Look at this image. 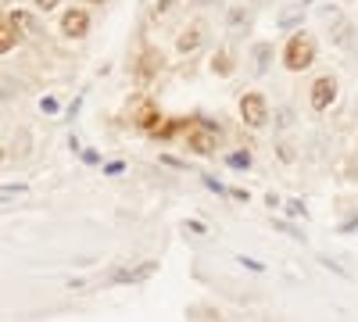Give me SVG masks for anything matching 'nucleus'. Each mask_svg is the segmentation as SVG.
Listing matches in <instances>:
<instances>
[{"label":"nucleus","mask_w":358,"mask_h":322,"mask_svg":"<svg viewBox=\"0 0 358 322\" xmlns=\"http://www.w3.org/2000/svg\"><path fill=\"white\" fill-rule=\"evenodd\" d=\"M179 129L187 133V151H194V154H201V158H212V154L219 151L222 133H219V126H215L212 119H204V115L183 119V122H179Z\"/></svg>","instance_id":"nucleus-1"},{"label":"nucleus","mask_w":358,"mask_h":322,"mask_svg":"<svg viewBox=\"0 0 358 322\" xmlns=\"http://www.w3.org/2000/svg\"><path fill=\"white\" fill-rule=\"evenodd\" d=\"M322 22H326V36H330L334 47L341 50H358V29L351 18H344L341 8H319Z\"/></svg>","instance_id":"nucleus-2"},{"label":"nucleus","mask_w":358,"mask_h":322,"mask_svg":"<svg viewBox=\"0 0 358 322\" xmlns=\"http://www.w3.org/2000/svg\"><path fill=\"white\" fill-rule=\"evenodd\" d=\"M312 61H315V40L308 33H294L283 50V65L290 72H305V68H312Z\"/></svg>","instance_id":"nucleus-3"},{"label":"nucleus","mask_w":358,"mask_h":322,"mask_svg":"<svg viewBox=\"0 0 358 322\" xmlns=\"http://www.w3.org/2000/svg\"><path fill=\"white\" fill-rule=\"evenodd\" d=\"M158 258H147V261H136V265H126V269H118L115 276H111V283H118V286H136V283H147L151 276H158Z\"/></svg>","instance_id":"nucleus-4"},{"label":"nucleus","mask_w":358,"mask_h":322,"mask_svg":"<svg viewBox=\"0 0 358 322\" xmlns=\"http://www.w3.org/2000/svg\"><path fill=\"white\" fill-rule=\"evenodd\" d=\"M241 119H244V126L262 129L268 122V101L262 94H244L241 97Z\"/></svg>","instance_id":"nucleus-5"},{"label":"nucleus","mask_w":358,"mask_h":322,"mask_svg":"<svg viewBox=\"0 0 358 322\" xmlns=\"http://www.w3.org/2000/svg\"><path fill=\"white\" fill-rule=\"evenodd\" d=\"M334 101H337V79L334 75H319L312 82V108L315 111H326Z\"/></svg>","instance_id":"nucleus-6"},{"label":"nucleus","mask_w":358,"mask_h":322,"mask_svg":"<svg viewBox=\"0 0 358 322\" xmlns=\"http://www.w3.org/2000/svg\"><path fill=\"white\" fill-rule=\"evenodd\" d=\"M62 33H65L69 40H83V36L90 33V15H86L83 8H69V11L62 15Z\"/></svg>","instance_id":"nucleus-7"},{"label":"nucleus","mask_w":358,"mask_h":322,"mask_svg":"<svg viewBox=\"0 0 358 322\" xmlns=\"http://www.w3.org/2000/svg\"><path fill=\"white\" fill-rule=\"evenodd\" d=\"M133 122H136L140 129H147V133H155V129L162 126V111H158V104H155V101H140V104L133 108Z\"/></svg>","instance_id":"nucleus-8"},{"label":"nucleus","mask_w":358,"mask_h":322,"mask_svg":"<svg viewBox=\"0 0 358 322\" xmlns=\"http://www.w3.org/2000/svg\"><path fill=\"white\" fill-rule=\"evenodd\" d=\"M201 43H204V25H201V22H194L190 29H183V33L176 36V50H179V54H190V50H197Z\"/></svg>","instance_id":"nucleus-9"},{"label":"nucleus","mask_w":358,"mask_h":322,"mask_svg":"<svg viewBox=\"0 0 358 322\" xmlns=\"http://www.w3.org/2000/svg\"><path fill=\"white\" fill-rule=\"evenodd\" d=\"M305 22V4L297 0V4H287L283 11H280V29H297Z\"/></svg>","instance_id":"nucleus-10"},{"label":"nucleus","mask_w":358,"mask_h":322,"mask_svg":"<svg viewBox=\"0 0 358 322\" xmlns=\"http://www.w3.org/2000/svg\"><path fill=\"white\" fill-rule=\"evenodd\" d=\"M251 57H255V72H258V75L268 72V61H273V43H268V40L255 43V47H251Z\"/></svg>","instance_id":"nucleus-11"},{"label":"nucleus","mask_w":358,"mask_h":322,"mask_svg":"<svg viewBox=\"0 0 358 322\" xmlns=\"http://www.w3.org/2000/svg\"><path fill=\"white\" fill-rule=\"evenodd\" d=\"M155 72H162V50H147V54H143V61H140V79L147 82Z\"/></svg>","instance_id":"nucleus-12"},{"label":"nucleus","mask_w":358,"mask_h":322,"mask_svg":"<svg viewBox=\"0 0 358 322\" xmlns=\"http://www.w3.org/2000/svg\"><path fill=\"white\" fill-rule=\"evenodd\" d=\"M233 68H236V61H233L229 50H219V54L212 57V72H215V75H233Z\"/></svg>","instance_id":"nucleus-13"},{"label":"nucleus","mask_w":358,"mask_h":322,"mask_svg":"<svg viewBox=\"0 0 358 322\" xmlns=\"http://www.w3.org/2000/svg\"><path fill=\"white\" fill-rule=\"evenodd\" d=\"M11 25L18 29V33H36V18L29 11H11Z\"/></svg>","instance_id":"nucleus-14"},{"label":"nucleus","mask_w":358,"mask_h":322,"mask_svg":"<svg viewBox=\"0 0 358 322\" xmlns=\"http://www.w3.org/2000/svg\"><path fill=\"white\" fill-rule=\"evenodd\" d=\"M226 165H229V168H251V154H248V151H233V154L226 158Z\"/></svg>","instance_id":"nucleus-15"},{"label":"nucleus","mask_w":358,"mask_h":322,"mask_svg":"<svg viewBox=\"0 0 358 322\" xmlns=\"http://www.w3.org/2000/svg\"><path fill=\"white\" fill-rule=\"evenodd\" d=\"M273 229H280V233H287V237H294V240L305 244V229H297L294 222H273Z\"/></svg>","instance_id":"nucleus-16"},{"label":"nucleus","mask_w":358,"mask_h":322,"mask_svg":"<svg viewBox=\"0 0 358 322\" xmlns=\"http://www.w3.org/2000/svg\"><path fill=\"white\" fill-rule=\"evenodd\" d=\"M18 40V29L15 25H0V50H8Z\"/></svg>","instance_id":"nucleus-17"},{"label":"nucleus","mask_w":358,"mask_h":322,"mask_svg":"<svg viewBox=\"0 0 358 322\" xmlns=\"http://www.w3.org/2000/svg\"><path fill=\"white\" fill-rule=\"evenodd\" d=\"M0 97H4V101L18 97V82H15V79H8V75H0Z\"/></svg>","instance_id":"nucleus-18"},{"label":"nucleus","mask_w":358,"mask_h":322,"mask_svg":"<svg viewBox=\"0 0 358 322\" xmlns=\"http://www.w3.org/2000/svg\"><path fill=\"white\" fill-rule=\"evenodd\" d=\"M176 8H179V0H158V4L151 8V15H155V18H165V15H172Z\"/></svg>","instance_id":"nucleus-19"},{"label":"nucleus","mask_w":358,"mask_h":322,"mask_svg":"<svg viewBox=\"0 0 358 322\" xmlns=\"http://www.w3.org/2000/svg\"><path fill=\"white\" fill-rule=\"evenodd\" d=\"M248 22H251V15H248L244 8H233V11H229V25H233V29H241V25H248Z\"/></svg>","instance_id":"nucleus-20"},{"label":"nucleus","mask_w":358,"mask_h":322,"mask_svg":"<svg viewBox=\"0 0 358 322\" xmlns=\"http://www.w3.org/2000/svg\"><path fill=\"white\" fill-rule=\"evenodd\" d=\"M287 215H290V219H305V215H308L305 200H287Z\"/></svg>","instance_id":"nucleus-21"},{"label":"nucleus","mask_w":358,"mask_h":322,"mask_svg":"<svg viewBox=\"0 0 358 322\" xmlns=\"http://www.w3.org/2000/svg\"><path fill=\"white\" fill-rule=\"evenodd\" d=\"M319 265H322V269H330V272H337V276H351V272H348L344 265H337L334 258H319Z\"/></svg>","instance_id":"nucleus-22"},{"label":"nucleus","mask_w":358,"mask_h":322,"mask_svg":"<svg viewBox=\"0 0 358 322\" xmlns=\"http://www.w3.org/2000/svg\"><path fill=\"white\" fill-rule=\"evenodd\" d=\"M355 229H358V212H351V215L341 222V233H355Z\"/></svg>","instance_id":"nucleus-23"},{"label":"nucleus","mask_w":358,"mask_h":322,"mask_svg":"<svg viewBox=\"0 0 358 322\" xmlns=\"http://www.w3.org/2000/svg\"><path fill=\"white\" fill-rule=\"evenodd\" d=\"M187 229L194 233V237H208V226H204V222H197V219H190V222H187Z\"/></svg>","instance_id":"nucleus-24"},{"label":"nucleus","mask_w":358,"mask_h":322,"mask_svg":"<svg viewBox=\"0 0 358 322\" xmlns=\"http://www.w3.org/2000/svg\"><path fill=\"white\" fill-rule=\"evenodd\" d=\"M201 180H204V186H208V190H215V193H229L219 180H212V175H201Z\"/></svg>","instance_id":"nucleus-25"},{"label":"nucleus","mask_w":358,"mask_h":322,"mask_svg":"<svg viewBox=\"0 0 358 322\" xmlns=\"http://www.w3.org/2000/svg\"><path fill=\"white\" fill-rule=\"evenodd\" d=\"M190 319H219V312H212V308H194Z\"/></svg>","instance_id":"nucleus-26"},{"label":"nucleus","mask_w":358,"mask_h":322,"mask_svg":"<svg viewBox=\"0 0 358 322\" xmlns=\"http://www.w3.org/2000/svg\"><path fill=\"white\" fill-rule=\"evenodd\" d=\"M280 158H283V161H294V158H297L290 143H280Z\"/></svg>","instance_id":"nucleus-27"},{"label":"nucleus","mask_w":358,"mask_h":322,"mask_svg":"<svg viewBox=\"0 0 358 322\" xmlns=\"http://www.w3.org/2000/svg\"><path fill=\"white\" fill-rule=\"evenodd\" d=\"M241 265H248V269H255V272H262V269H265L262 261H255V258H241Z\"/></svg>","instance_id":"nucleus-28"},{"label":"nucleus","mask_w":358,"mask_h":322,"mask_svg":"<svg viewBox=\"0 0 358 322\" xmlns=\"http://www.w3.org/2000/svg\"><path fill=\"white\" fill-rule=\"evenodd\" d=\"M122 168H126V165H122V161H111V165H108V168H104V175H118V172H122Z\"/></svg>","instance_id":"nucleus-29"},{"label":"nucleus","mask_w":358,"mask_h":322,"mask_svg":"<svg viewBox=\"0 0 358 322\" xmlns=\"http://www.w3.org/2000/svg\"><path fill=\"white\" fill-rule=\"evenodd\" d=\"M348 180H358V154L351 158V168H348Z\"/></svg>","instance_id":"nucleus-30"},{"label":"nucleus","mask_w":358,"mask_h":322,"mask_svg":"<svg viewBox=\"0 0 358 322\" xmlns=\"http://www.w3.org/2000/svg\"><path fill=\"white\" fill-rule=\"evenodd\" d=\"M36 8H43V11H54V8H57V0H36Z\"/></svg>","instance_id":"nucleus-31"},{"label":"nucleus","mask_w":358,"mask_h":322,"mask_svg":"<svg viewBox=\"0 0 358 322\" xmlns=\"http://www.w3.org/2000/svg\"><path fill=\"white\" fill-rule=\"evenodd\" d=\"M40 108H43V111H57V101H54V97H43V104H40Z\"/></svg>","instance_id":"nucleus-32"},{"label":"nucleus","mask_w":358,"mask_h":322,"mask_svg":"<svg viewBox=\"0 0 358 322\" xmlns=\"http://www.w3.org/2000/svg\"><path fill=\"white\" fill-rule=\"evenodd\" d=\"M229 197H233V200H248V190H236V186H233V190H229Z\"/></svg>","instance_id":"nucleus-33"},{"label":"nucleus","mask_w":358,"mask_h":322,"mask_svg":"<svg viewBox=\"0 0 358 322\" xmlns=\"http://www.w3.org/2000/svg\"><path fill=\"white\" fill-rule=\"evenodd\" d=\"M86 4H108V0H86Z\"/></svg>","instance_id":"nucleus-34"},{"label":"nucleus","mask_w":358,"mask_h":322,"mask_svg":"<svg viewBox=\"0 0 358 322\" xmlns=\"http://www.w3.org/2000/svg\"><path fill=\"white\" fill-rule=\"evenodd\" d=\"M301 4H308V0H301Z\"/></svg>","instance_id":"nucleus-35"},{"label":"nucleus","mask_w":358,"mask_h":322,"mask_svg":"<svg viewBox=\"0 0 358 322\" xmlns=\"http://www.w3.org/2000/svg\"><path fill=\"white\" fill-rule=\"evenodd\" d=\"M0 158H4V151H0Z\"/></svg>","instance_id":"nucleus-36"}]
</instances>
